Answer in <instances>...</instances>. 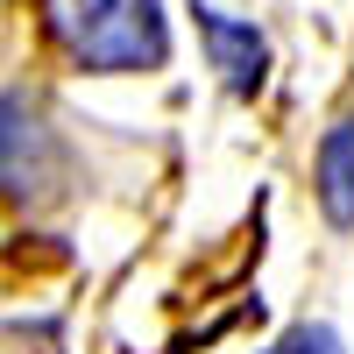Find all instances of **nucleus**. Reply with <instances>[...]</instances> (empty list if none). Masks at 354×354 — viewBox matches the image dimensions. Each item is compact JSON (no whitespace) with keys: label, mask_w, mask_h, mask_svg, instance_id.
<instances>
[{"label":"nucleus","mask_w":354,"mask_h":354,"mask_svg":"<svg viewBox=\"0 0 354 354\" xmlns=\"http://www.w3.org/2000/svg\"><path fill=\"white\" fill-rule=\"evenodd\" d=\"M50 43L64 50V64L121 78V71H156L163 64V8L156 0H43Z\"/></svg>","instance_id":"1"},{"label":"nucleus","mask_w":354,"mask_h":354,"mask_svg":"<svg viewBox=\"0 0 354 354\" xmlns=\"http://www.w3.org/2000/svg\"><path fill=\"white\" fill-rule=\"evenodd\" d=\"M198 36H205V50H213V71L234 85V93H255L262 85V36L255 28L227 21L220 8H198Z\"/></svg>","instance_id":"2"},{"label":"nucleus","mask_w":354,"mask_h":354,"mask_svg":"<svg viewBox=\"0 0 354 354\" xmlns=\"http://www.w3.org/2000/svg\"><path fill=\"white\" fill-rule=\"evenodd\" d=\"M319 205H326V220L354 234V113L319 142Z\"/></svg>","instance_id":"3"},{"label":"nucleus","mask_w":354,"mask_h":354,"mask_svg":"<svg viewBox=\"0 0 354 354\" xmlns=\"http://www.w3.org/2000/svg\"><path fill=\"white\" fill-rule=\"evenodd\" d=\"M277 354H340V340H333L326 326H305V333H290Z\"/></svg>","instance_id":"4"}]
</instances>
